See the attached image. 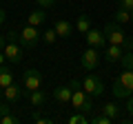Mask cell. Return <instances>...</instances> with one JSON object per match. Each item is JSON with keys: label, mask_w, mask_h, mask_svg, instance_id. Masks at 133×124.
I'll list each match as a JSON object with an SVG mask.
<instances>
[{"label": "cell", "mask_w": 133, "mask_h": 124, "mask_svg": "<svg viewBox=\"0 0 133 124\" xmlns=\"http://www.w3.org/2000/svg\"><path fill=\"white\" fill-rule=\"evenodd\" d=\"M102 31H104V36H107V42L120 44V47H124V49H133V38H129V36L124 33L122 27H120L115 20H109Z\"/></svg>", "instance_id": "6da1fadb"}, {"label": "cell", "mask_w": 133, "mask_h": 124, "mask_svg": "<svg viewBox=\"0 0 133 124\" xmlns=\"http://www.w3.org/2000/svg\"><path fill=\"white\" fill-rule=\"evenodd\" d=\"M113 95L115 98L133 95V69H124V71L113 80Z\"/></svg>", "instance_id": "7a4b0ae2"}, {"label": "cell", "mask_w": 133, "mask_h": 124, "mask_svg": "<svg viewBox=\"0 0 133 124\" xmlns=\"http://www.w3.org/2000/svg\"><path fill=\"white\" fill-rule=\"evenodd\" d=\"M22 44H20V38L16 31H9L7 33V42H5V56L11 64H20L22 62Z\"/></svg>", "instance_id": "3957f363"}, {"label": "cell", "mask_w": 133, "mask_h": 124, "mask_svg": "<svg viewBox=\"0 0 133 124\" xmlns=\"http://www.w3.org/2000/svg\"><path fill=\"white\" fill-rule=\"evenodd\" d=\"M71 104L76 111H80V113H87L89 115L91 111H93V102H91V95L87 93L84 89H76L71 95Z\"/></svg>", "instance_id": "277c9868"}, {"label": "cell", "mask_w": 133, "mask_h": 124, "mask_svg": "<svg viewBox=\"0 0 133 124\" xmlns=\"http://www.w3.org/2000/svg\"><path fill=\"white\" fill-rule=\"evenodd\" d=\"M18 38H20V44H22L24 49H33L36 44L40 42V31H38V27H31V24H24L22 27V31L18 33Z\"/></svg>", "instance_id": "5b68a950"}, {"label": "cell", "mask_w": 133, "mask_h": 124, "mask_svg": "<svg viewBox=\"0 0 133 124\" xmlns=\"http://www.w3.org/2000/svg\"><path fill=\"white\" fill-rule=\"evenodd\" d=\"M82 89H84L91 98H100L102 93H104V84H102V80H100L98 75H87V78H82Z\"/></svg>", "instance_id": "8992f818"}, {"label": "cell", "mask_w": 133, "mask_h": 124, "mask_svg": "<svg viewBox=\"0 0 133 124\" xmlns=\"http://www.w3.org/2000/svg\"><path fill=\"white\" fill-rule=\"evenodd\" d=\"M22 86H24V93L40 89V86H42V73H40L38 69H29V71H24V75H22Z\"/></svg>", "instance_id": "52a82bcc"}, {"label": "cell", "mask_w": 133, "mask_h": 124, "mask_svg": "<svg viewBox=\"0 0 133 124\" xmlns=\"http://www.w3.org/2000/svg\"><path fill=\"white\" fill-rule=\"evenodd\" d=\"M80 64H82V69H87V71H93V69L100 64V53H98V49H95V47H89V49L80 56Z\"/></svg>", "instance_id": "ba28073f"}, {"label": "cell", "mask_w": 133, "mask_h": 124, "mask_svg": "<svg viewBox=\"0 0 133 124\" xmlns=\"http://www.w3.org/2000/svg\"><path fill=\"white\" fill-rule=\"evenodd\" d=\"M22 89H24L22 84H16V82H14V84H9L7 89H2V98H5L9 104H16V102H18L20 98L24 95V91H22Z\"/></svg>", "instance_id": "9c48e42d"}, {"label": "cell", "mask_w": 133, "mask_h": 124, "mask_svg": "<svg viewBox=\"0 0 133 124\" xmlns=\"http://www.w3.org/2000/svg\"><path fill=\"white\" fill-rule=\"evenodd\" d=\"M87 44H89V47H95V49L104 47V44H107L104 31H100V29H93V27H91L89 31H87Z\"/></svg>", "instance_id": "30bf717a"}, {"label": "cell", "mask_w": 133, "mask_h": 124, "mask_svg": "<svg viewBox=\"0 0 133 124\" xmlns=\"http://www.w3.org/2000/svg\"><path fill=\"white\" fill-rule=\"evenodd\" d=\"M71 95H73V89L69 84H62V86H56L53 89V100L60 102V104H69L71 102Z\"/></svg>", "instance_id": "8fae6325"}, {"label": "cell", "mask_w": 133, "mask_h": 124, "mask_svg": "<svg viewBox=\"0 0 133 124\" xmlns=\"http://www.w3.org/2000/svg\"><path fill=\"white\" fill-rule=\"evenodd\" d=\"M124 51H127V49L120 47V44H109V47H107V51H104V60L109 62V64L120 62V60H122V56H124Z\"/></svg>", "instance_id": "7c38bea8"}, {"label": "cell", "mask_w": 133, "mask_h": 124, "mask_svg": "<svg viewBox=\"0 0 133 124\" xmlns=\"http://www.w3.org/2000/svg\"><path fill=\"white\" fill-rule=\"evenodd\" d=\"M53 29H56L58 38H71L73 31H76V27H73L69 20H56V24H53Z\"/></svg>", "instance_id": "4fadbf2b"}, {"label": "cell", "mask_w": 133, "mask_h": 124, "mask_svg": "<svg viewBox=\"0 0 133 124\" xmlns=\"http://www.w3.org/2000/svg\"><path fill=\"white\" fill-rule=\"evenodd\" d=\"M14 82H16L14 80V71L2 64V67H0V89H7V86L14 84Z\"/></svg>", "instance_id": "5bb4252c"}, {"label": "cell", "mask_w": 133, "mask_h": 124, "mask_svg": "<svg viewBox=\"0 0 133 124\" xmlns=\"http://www.w3.org/2000/svg\"><path fill=\"white\" fill-rule=\"evenodd\" d=\"M44 20H47V13H44L42 9H36V11L29 13L27 24H31V27H40V24H44Z\"/></svg>", "instance_id": "9a60e30c"}, {"label": "cell", "mask_w": 133, "mask_h": 124, "mask_svg": "<svg viewBox=\"0 0 133 124\" xmlns=\"http://www.w3.org/2000/svg\"><path fill=\"white\" fill-rule=\"evenodd\" d=\"M91 27H93V22H91V18L87 13H82L80 18L76 20V31H78V33H82V36H87V31H89Z\"/></svg>", "instance_id": "2e32d148"}, {"label": "cell", "mask_w": 133, "mask_h": 124, "mask_svg": "<svg viewBox=\"0 0 133 124\" xmlns=\"http://www.w3.org/2000/svg\"><path fill=\"white\" fill-rule=\"evenodd\" d=\"M24 95L29 98V102H31L33 106H40V104H44L47 102V95H44L40 89H36V91H29V93H24Z\"/></svg>", "instance_id": "e0dca14e"}, {"label": "cell", "mask_w": 133, "mask_h": 124, "mask_svg": "<svg viewBox=\"0 0 133 124\" xmlns=\"http://www.w3.org/2000/svg\"><path fill=\"white\" fill-rule=\"evenodd\" d=\"M111 20H115L118 24H127V22H131V11L120 9V7H118V11L113 13V18H111Z\"/></svg>", "instance_id": "ac0fdd59"}, {"label": "cell", "mask_w": 133, "mask_h": 124, "mask_svg": "<svg viewBox=\"0 0 133 124\" xmlns=\"http://www.w3.org/2000/svg\"><path fill=\"white\" fill-rule=\"evenodd\" d=\"M102 113L109 115L111 120H118V115H120V106L115 104V102H107V104L102 106Z\"/></svg>", "instance_id": "d6986e66"}, {"label": "cell", "mask_w": 133, "mask_h": 124, "mask_svg": "<svg viewBox=\"0 0 133 124\" xmlns=\"http://www.w3.org/2000/svg\"><path fill=\"white\" fill-rule=\"evenodd\" d=\"M91 118L87 113H73L71 118H69V124H89Z\"/></svg>", "instance_id": "ffe728a7"}, {"label": "cell", "mask_w": 133, "mask_h": 124, "mask_svg": "<svg viewBox=\"0 0 133 124\" xmlns=\"http://www.w3.org/2000/svg\"><path fill=\"white\" fill-rule=\"evenodd\" d=\"M56 38H58V33H56V29H47V31H44V33H42V40H44V42H47V44H53V42H56Z\"/></svg>", "instance_id": "44dd1931"}, {"label": "cell", "mask_w": 133, "mask_h": 124, "mask_svg": "<svg viewBox=\"0 0 133 124\" xmlns=\"http://www.w3.org/2000/svg\"><path fill=\"white\" fill-rule=\"evenodd\" d=\"M0 124H20V118L11 115V113H5V115H0Z\"/></svg>", "instance_id": "7402d4cb"}, {"label": "cell", "mask_w": 133, "mask_h": 124, "mask_svg": "<svg viewBox=\"0 0 133 124\" xmlns=\"http://www.w3.org/2000/svg\"><path fill=\"white\" fill-rule=\"evenodd\" d=\"M91 122H93V124H111L113 120H111L109 115H104V113H102V115H95V118H91Z\"/></svg>", "instance_id": "603a6c76"}, {"label": "cell", "mask_w": 133, "mask_h": 124, "mask_svg": "<svg viewBox=\"0 0 133 124\" xmlns=\"http://www.w3.org/2000/svg\"><path fill=\"white\" fill-rule=\"evenodd\" d=\"M118 7L127 9V11H133V0H118Z\"/></svg>", "instance_id": "cb8c5ba5"}, {"label": "cell", "mask_w": 133, "mask_h": 124, "mask_svg": "<svg viewBox=\"0 0 133 124\" xmlns=\"http://www.w3.org/2000/svg\"><path fill=\"white\" fill-rule=\"evenodd\" d=\"M33 122H38V124H51V122H53V118H42V115L33 113Z\"/></svg>", "instance_id": "d4e9b609"}, {"label": "cell", "mask_w": 133, "mask_h": 124, "mask_svg": "<svg viewBox=\"0 0 133 124\" xmlns=\"http://www.w3.org/2000/svg\"><path fill=\"white\" fill-rule=\"evenodd\" d=\"M5 113H11V104H9V102H2V100H0V115H5Z\"/></svg>", "instance_id": "484cf974"}, {"label": "cell", "mask_w": 133, "mask_h": 124, "mask_svg": "<svg viewBox=\"0 0 133 124\" xmlns=\"http://www.w3.org/2000/svg\"><path fill=\"white\" fill-rule=\"evenodd\" d=\"M36 2H38L42 9H51V7L56 5V0H36Z\"/></svg>", "instance_id": "4316f807"}, {"label": "cell", "mask_w": 133, "mask_h": 124, "mask_svg": "<svg viewBox=\"0 0 133 124\" xmlns=\"http://www.w3.org/2000/svg\"><path fill=\"white\" fill-rule=\"evenodd\" d=\"M69 86H71L73 91H76V89H82V80H80V78H71V82H69Z\"/></svg>", "instance_id": "83f0119b"}, {"label": "cell", "mask_w": 133, "mask_h": 124, "mask_svg": "<svg viewBox=\"0 0 133 124\" xmlns=\"http://www.w3.org/2000/svg\"><path fill=\"white\" fill-rule=\"evenodd\" d=\"M127 111H129V115L133 118V95H129V98H127Z\"/></svg>", "instance_id": "f1b7e54d"}, {"label": "cell", "mask_w": 133, "mask_h": 124, "mask_svg": "<svg viewBox=\"0 0 133 124\" xmlns=\"http://www.w3.org/2000/svg\"><path fill=\"white\" fill-rule=\"evenodd\" d=\"M5 20H7V13H5V9L0 7V27H2V22H5Z\"/></svg>", "instance_id": "f546056e"}, {"label": "cell", "mask_w": 133, "mask_h": 124, "mask_svg": "<svg viewBox=\"0 0 133 124\" xmlns=\"http://www.w3.org/2000/svg\"><path fill=\"white\" fill-rule=\"evenodd\" d=\"M5 60H7V56H5V53H2V51H0V67L5 64Z\"/></svg>", "instance_id": "4dcf8cb0"}, {"label": "cell", "mask_w": 133, "mask_h": 124, "mask_svg": "<svg viewBox=\"0 0 133 124\" xmlns=\"http://www.w3.org/2000/svg\"><path fill=\"white\" fill-rule=\"evenodd\" d=\"M0 49H5V36H0Z\"/></svg>", "instance_id": "1f68e13d"}, {"label": "cell", "mask_w": 133, "mask_h": 124, "mask_svg": "<svg viewBox=\"0 0 133 124\" xmlns=\"http://www.w3.org/2000/svg\"><path fill=\"white\" fill-rule=\"evenodd\" d=\"M0 100H2V89H0Z\"/></svg>", "instance_id": "d6a6232c"}, {"label": "cell", "mask_w": 133, "mask_h": 124, "mask_svg": "<svg viewBox=\"0 0 133 124\" xmlns=\"http://www.w3.org/2000/svg\"><path fill=\"white\" fill-rule=\"evenodd\" d=\"M131 22H133V11H131Z\"/></svg>", "instance_id": "836d02e7"}]
</instances>
